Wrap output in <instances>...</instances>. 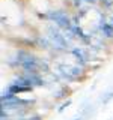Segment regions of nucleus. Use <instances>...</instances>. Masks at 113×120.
<instances>
[{"label":"nucleus","instance_id":"1","mask_svg":"<svg viewBox=\"0 0 113 120\" xmlns=\"http://www.w3.org/2000/svg\"><path fill=\"white\" fill-rule=\"evenodd\" d=\"M42 18L45 20L54 22L56 26H57L59 29H62L63 32H68L71 27H73V17H69L65 11H48V12H45L44 15H41Z\"/></svg>","mask_w":113,"mask_h":120},{"label":"nucleus","instance_id":"2","mask_svg":"<svg viewBox=\"0 0 113 120\" xmlns=\"http://www.w3.org/2000/svg\"><path fill=\"white\" fill-rule=\"evenodd\" d=\"M69 54L75 59V65L81 66V68H88L89 60H90V50L85 47H73L69 50Z\"/></svg>","mask_w":113,"mask_h":120},{"label":"nucleus","instance_id":"3","mask_svg":"<svg viewBox=\"0 0 113 120\" xmlns=\"http://www.w3.org/2000/svg\"><path fill=\"white\" fill-rule=\"evenodd\" d=\"M98 32H100V36L104 38V39H113V26L107 21V17H105V15H100Z\"/></svg>","mask_w":113,"mask_h":120},{"label":"nucleus","instance_id":"4","mask_svg":"<svg viewBox=\"0 0 113 120\" xmlns=\"http://www.w3.org/2000/svg\"><path fill=\"white\" fill-rule=\"evenodd\" d=\"M6 90H8V92H11V93H14V95H20V93H30V92H33V87L9 82V84L6 86Z\"/></svg>","mask_w":113,"mask_h":120},{"label":"nucleus","instance_id":"5","mask_svg":"<svg viewBox=\"0 0 113 120\" xmlns=\"http://www.w3.org/2000/svg\"><path fill=\"white\" fill-rule=\"evenodd\" d=\"M35 42L39 48H44V50H54V47H53L51 41L48 39V36H36Z\"/></svg>","mask_w":113,"mask_h":120},{"label":"nucleus","instance_id":"6","mask_svg":"<svg viewBox=\"0 0 113 120\" xmlns=\"http://www.w3.org/2000/svg\"><path fill=\"white\" fill-rule=\"evenodd\" d=\"M18 98V95H14V93L8 92V90H3L2 96H0V102H9V101H15Z\"/></svg>","mask_w":113,"mask_h":120},{"label":"nucleus","instance_id":"7","mask_svg":"<svg viewBox=\"0 0 113 120\" xmlns=\"http://www.w3.org/2000/svg\"><path fill=\"white\" fill-rule=\"evenodd\" d=\"M112 99H113V92H105L104 95L101 96V104H103V105H107Z\"/></svg>","mask_w":113,"mask_h":120},{"label":"nucleus","instance_id":"8","mask_svg":"<svg viewBox=\"0 0 113 120\" xmlns=\"http://www.w3.org/2000/svg\"><path fill=\"white\" fill-rule=\"evenodd\" d=\"M71 104H73V101H71V99H68V101H65L63 104H60V107L57 108V112H59V114H60V112H63V111H65Z\"/></svg>","mask_w":113,"mask_h":120},{"label":"nucleus","instance_id":"9","mask_svg":"<svg viewBox=\"0 0 113 120\" xmlns=\"http://www.w3.org/2000/svg\"><path fill=\"white\" fill-rule=\"evenodd\" d=\"M98 3H100L104 9H109V8L113 6V0H98Z\"/></svg>","mask_w":113,"mask_h":120},{"label":"nucleus","instance_id":"10","mask_svg":"<svg viewBox=\"0 0 113 120\" xmlns=\"http://www.w3.org/2000/svg\"><path fill=\"white\" fill-rule=\"evenodd\" d=\"M30 120H42V117H41L39 114H33V116H29Z\"/></svg>","mask_w":113,"mask_h":120},{"label":"nucleus","instance_id":"11","mask_svg":"<svg viewBox=\"0 0 113 120\" xmlns=\"http://www.w3.org/2000/svg\"><path fill=\"white\" fill-rule=\"evenodd\" d=\"M9 120H30V117H15V119H9Z\"/></svg>","mask_w":113,"mask_h":120},{"label":"nucleus","instance_id":"12","mask_svg":"<svg viewBox=\"0 0 113 120\" xmlns=\"http://www.w3.org/2000/svg\"><path fill=\"white\" fill-rule=\"evenodd\" d=\"M73 120H83V116H78V117H75V119H73Z\"/></svg>","mask_w":113,"mask_h":120},{"label":"nucleus","instance_id":"13","mask_svg":"<svg viewBox=\"0 0 113 120\" xmlns=\"http://www.w3.org/2000/svg\"><path fill=\"white\" fill-rule=\"evenodd\" d=\"M112 15H113V14H112Z\"/></svg>","mask_w":113,"mask_h":120}]
</instances>
